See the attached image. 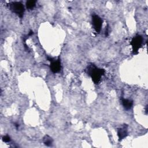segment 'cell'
<instances>
[{
  "mask_svg": "<svg viewBox=\"0 0 148 148\" xmlns=\"http://www.w3.org/2000/svg\"><path fill=\"white\" fill-rule=\"evenodd\" d=\"M127 128H128V125L126 124H124L121 128L118 129L117 135H118L119 140H121L127 136V134H128Z\"/></svg>",
  "mask_w": 148,
  "mask_h": 148,
  "instance_id": "cell-6",
  "label": "cell"
},
{
  "mask_svg": "<svg viewBox=\"0 0 148 148\" xmlns=\"http://www.w3.org/2000/svg\"><path fill=\"white\" fill-rule=\"evenodd\" d=\"M142 42L143 38L139 35H137L132 38L131 42V45L132 46V52L134 54H136L138 53V50L142 46Z\"/></svg>",
  "mask_w": 148,
  "mask_h": 148,
  "instance_id": "cell-3",
  "label": "cell"
},
{
  "mask_svg": "<svg viewBox=\"0 0 148 148\" xmlns=\"http://www.w3.org/2000/svg\"><path fill=\"white\" fill-rule=\"evenodd\" d=\"M2 140L3 142H9L10 141V136H9L8 135H6V136H4L3 138H2Z\"/></svg>",
  "mask_w": 148,
  "mask_h": 148,
  "instance_id": "cell-10",
  "label": "cell"
},
{
  "mask_svg": "<svg viewBox=\"0 0 148 148\" xmlns=\"http://www.w3.org/2000/svg\"><path fill=\"white\" fill-rule=\"evenodd\" d=\"M9 8L13 13L22 17L24 12V7L20 2H12L9 4Z\"/></svg>",
  "mask_w": 148,
  "mask_h": 148,
  "instance_id": "cell-2",
  "label": "cell"
},
{
  "mask_svg": "<svg viewBox=\"0 0 148 148\" xmlns=\"http://www.w3.org/2000/svg\"><path fill=\"white\" fill-rule=\"evenodd\" d=\"M53 139L49 135H45L43 138V143L47 146H51L53 144Z\"/></svg>",
  "mask_w": 148,
  "mask_h": 148,
  "instance_id": "cell-8",
  "label": "cell"
},
{
  "mask_svg": "<svg viewBox=\"0 0 148 148\" xmlns=\"http://www.w3.org/2000/svg\"><path fill=\"white\" fill-rule=\"evenodd\" d=\"M122 104L124 108L126 110H129L130 109L133 105V101L131 99H125V98H123L122 99Z\"/></svg>",
  "mask_w": 148,
  "mask_h": 148,
  "instance_id": "cell-7",
  "label": "cell"
},
{
  "mask_svg": "<svg viewBox=\"0 0 148 148\" xmlns=\"http://www.w3.org/2000/svg\"><path fill=\"white\" fill-rule=\"evenodd\" d=\"M86 73L90 75L95 84H98L101 78V76L104 74L105 71L103 69L97 68L95 65L91 63L88 64L86 69Z\"/></svg>",
  "mask_w": 148,
  "mask_h": 148,
  "instance_id": "cell-1",
  "label": "cell"
},
{
  "mask_svg": "<svg viewBox=\"0 0 148 148\" xmlns=\"http://www.w3.org/2000/svg\"><path fill=\"white\" fill-rule=\"evenodd\" d=\"M92 23L93 28L96 32H100L102 25V19L97 14H93L92 16Z\"/></svg>",
  "mask_w": 148,
  "mask_h": 148,
  "instance_id": "cell-5",
  "label": "cell"
},
{
  "mask_svg": "<svg viewBox=\"0 0 148 148\" xmlns=\"http://www.w3.org/2000/svg\"><path fill=\"white\" fill-rule=\"evenodd\" d=\"M36 5V1L34 0L28 1L26 2V7L28 9L31 10L34 9V8L35 6Z\"/></svg>",
  "mask_w": 148,
  "mask_h": 148,
  "instance_id": "cell-9",
  "label": "cell"
},
{
  "mask_svg": "<svg viewBox=\"0 0 148 148\" xmlns=\"http://www.w3.org/2000/svg\"><path fill=\"white\" fill-rule=\"evenodd\" d=\"M47 60L50 61V70L54 73H58L61 71V61L60 58L55 60L53 58L47 57Z\"/></svg>",
  "mask_w": 148,
  "mask_h": 148,
  "instance_id": "cell-4",
  "label": "cell"
},
{
  "mask_svg": "<svg viewBox=\"0 0 148 148\" xmlns=\"http://www.w3.org/2000/svg\"><path fill=\"white\" fill-rule=\"evenodd\" d=\"M15 126L17 127V128L19 127V124H17V123H15Z\"/></svg>",
  "mask_w": 148,
  "mask_h": 148,
  "instance_id": "cell-11",
  "label": "cell"
}]
</instances>
